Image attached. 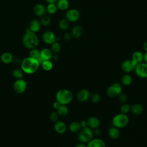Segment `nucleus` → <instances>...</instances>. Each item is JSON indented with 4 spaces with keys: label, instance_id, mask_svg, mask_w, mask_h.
<instances>
[{
    "label": "nucleus",
    "instance_id": "11",
    "mask_svg": "<svg viewBox=\"0 0 147 147\" xmlns=\"http://www.w3.org/2000/svg\"><path fill=\"white\" fill-rule=\"evenodd\" d=\"M136 64L131 59H127L123 61L121 64V68L126 74L130 73L134 70Z\"/></svg>",
    "mask_w": 147,
    "mask_h": 147
},
{
    "label": "nucleus",
    "instance_id": "36",
    "mask_svg": "<svg viewBox=\"0 0 147 147\" xmlns=\"http://www.w3.org/2000/svg\"><path fill=\"white\" fill-rule=\"evenodd\" d=\"M90 99L92 103H98L100 101V96L99 94H98L96 92H94V93H92L90 95Z\"/></svg>",
    "mask_w": 147,
    "mask_h": 147
},
{
    "label": "nucleus",
    "instance_id": "34",
    "mask_svg": "<svg viewBox=\"0 0 147 147\" xmlns=\"http://www.w3.org/2000/svg\"><path fill=\"white\" fill-rule=\"evenodd\" d=\"M51 50L52 52V53H53L55 54H57L61 50L60 44L57 41H56V42H53V44H51Z\"/></svg>",
    "mask_w": 147,
    "mask_h": 147
},
{
    "label": "nucleus",
    "instance_id": "32",
    "mask_svg": "<svg viewBox=\"0 0 147 147\" xmlns=\"http://www.w3.org/2000/svg\"><path fill=\"white\" fill-rule=\"evenodd\" d=\"M131 111V106L126 103H123L120 107V112L122 114H127Z\"/></svg>",
    "mask_w": 147,
    "mask_h": 147
},
{
    "label": "nucleus",
    "instance_id": "28",
    "mask_svg": "<svg viewBox=\"0 0 147 147\" xmlns=\"http://www.w3.org/2000/svg\"><path fill=\"white\" fill-rule=\"evenodd\" d=\"M69 26V22L65 18L61 19L59 22V27L61 30H65Z\"/></svg>",
    "mask_w": 147,
    "mask_h": 147
},
{
    "label": "nucleus",
    "instance_id": "18",
    "mask_svg": "<svg viewBox=\"0 0 147 147\" xmlns=\"http://www.w3.org/2000/svg\"><path fill=\"white\" fill-rule=\"evenodd\" d=\"M71 33L72 37L75 38H79L83 33V28L80 25H75L72 28Z\"/></svg>",
    "mask_w": 147,
    "mask_h": 147
},
{
    "label": "nucleus",
    "instance_id": "42",
    "mask_svg": "<svg viewBox=\"0 0 147 147\" xmlns=\"http://www.w3.org/2000/svg\"><path fill=\"white\" fill-rule=\"evenodd\" d=\"M80 125L82 126V127H86L87 126V121H85V120H82L80 122Z\"/></svg>",
    "mask_w": 147,
    "mask_h": 147
},
{
    "label": "nucleus",
    "instance_id": "44",
    "mask_svg": "<svg viewBox=\"0 0 147 147\" xmlns=\"http://www.w3.org/2000/svg\"><path fill=\"white\" fill-rule=\"evenodd\" d=\"M48 3H56L57 0H45Z\"/></svg>",
    "mask_w": 147,
    "mask_h": 147
},
{
    "label": "nucleus",
    "instance_id": "13",
    "mask_svg": "<svg viewBox=\"0 0 147 147\" xmlns=\"http://www.w3.org/2000/svg\"><path fill=\"white\" fill-rule=\"evenodd\" d=\"M90 95L91 94L88 90L86 88H82L77 92L76 98L79 101L81 102H84L90 99Z\"/></svg>",
    "mask_w": 147,
    "mask_h": 147
},
{
    "label": "nucleus",
    "instance_id": "39",
    "mask_svg": "<svg viewBox=\"0 0 147 147\" xmlns=\"http://www.w3.org/2000/svg\"><path fill=\"white\" fill-rule=\"evenodd\" d=\"M72 37V36L71 33H69V32H66L63 35V38L66 41H70L71 40Z\"/></svg>",
    "mask_w": 147,
    "mask_h": 147
},
{
    "label": "nucleus",
    "instance_id": "31",
    "mask_svg": "<svg viewBox=\"0 0 147 147\" xmlns=\"http://www.w3.org/2000/svg\"><path fill=\"white\" fill-rule=\"evenodd\" d=\"M12 76L16 80L22 79L24 76V72L22 71L21 69H14L12 72Z\"/></svg>",
    "mask_w": 147,
    "mask_h": 147
},
{
    "label": "nucleus",
    "instance_id": "37",
    "mask_svg": "<svg viewBox=\"0 0 147 147\" xmlns=\"http://www.w3.org/2000/svg\"><path fill=\"white\" fill-rule=\"evenodd\" d=\"M59 115L56 111H52L49 115V119L53 122H56L59 120Z\"/></svg>",
    "mask_w": 147,
    "mask_h": 147
},
{
    "label": "nucleus",
    "instance_id": "19",
    "mask_svg": "<svg viewBox=\"0 0 147 147\" xmlns=\"http://www.w3.org/2000/svg\"><path fill=\"white\" fill-rule=\"evenodd\" d=\"M131 60L136 65L144 61V53L139 51L134 52L131 56Z\"/></svg>",
    "mask_w": 147,
    "mask_h": 147
},
{
    "label": "nucleus",
    "instance_id": "16",
    "mask_svg": "<svg viewBox=\"0 0 147 147\" xmlns=\"http://www.w3.org/2000/svg\"><path fill=\"white\" fill-rule=\"evenodd\" d=\"M87 147H106L105 142L99 138H92L91 140L87 145Z\"/></svg>",
    "mask_w": 147,
    "mask_h": 147
},
{
    "label": "nucleus",
    "instance_id": "14",
    "mask_svg": "<svg viewBox=\"0 0 147 147\" xmlns=\"http://www.w3.org/2000/svg\"><path fill=\"white\" fill-rule=\"evenodd\" d=\"M53 128L55 131L57 133L61 134L65 133L67 129V126L63 121L58 120L57 121L55 122Z\"/></svg>",
    "mask_w": 147,
    "mask_h": 147
},
{
    "label": "nucleus",
    "instance_id": "6",
    "mask_svg": "<svg viewBox=\"0 0 147 147\" xmlns=\"http://www.w3.org/2000/svg\"><path fill=\"white\" fill-rule=\"evenodd\" d=\"M122 92V85L119 83H114L106 90V94L110 98L118 96Z\"/></svg>",
    "mask_w": 147,
    "mask_h": 147
},
{
    "label": "nucleus",
    "instance_id": "29",
    "mask_svg": "<svg viewBox=\"0 0 147 147\" xmlns=\"http://www.w3.org/2000/svg\"><path fill=\"white\" fill-rule=\"evenodd\" d=\"M58 9L56 5V3H48L46 7L47 12H48L50 14H55Z\"/></svg>",
    "mask_w": 147,
    "mask_h": 147
},
{
    "label": "nucleus",
    "instance_id": "41",
    "mask_svg": "<svg viewBox=\"0 0 147 147\" xmlns=\"http://www.w3.org/2000/svg\"><path fill=\"white\" fill-rule=\"evenodd\" d=\"M60 105H61V104H60L59 102H57V100H56L55 102H53L52 106H53V107L55 110H57V109L60 106Z\"/></svg>",
    "mask_w": 147,
    "mask_h": 147
},
{
    "label": "nucleus",
    "instance_id": "15",
    "mask_svg": "<svg viewBox=\"0 0 147 147\" xmlns=\"http://www.w3.org/2000/svg\"><path fill=\"white\" fill-rule=\"evenodd\" d=\"M87 126L91 129H95L98 128L100 125V120L96 117H90L87 120Z\"/></svg>",
    "mask_w": 147,
    "mask_h": 147
},
{
    "label": "nucleus",
    "instance_id": "9",
    "mask_svg": "<svg viewBox=\"0 0 147 147\" xmlns=\"http://www.w3.org/2000/svg\"><path fill=\"white\" fill-rule=\"evenodd\" d=\"M27 88V83L23 79H17L13 84V89L17 94L24 93Z\"/></svg>",
    "mask_w": 147,
    "mask_h": 147
},
{
    "label": "nucleus",
    "instance_id": "38",
    "mask_svg": "<svg viewBox=\"0 0 147 147\" xmlns=\"http://www.w3.org/2000/svg\"><path fill=\"white\" fill-rule=\"evenodd\" d=\"M118 96V100H119L120 102L122 103H126L127 100V96L124 93L120 94Z\"/></svg>",
    "mask_w": 147,
    "mask_h": 147
},
{
    "label": "nucleus",
    "instance_id": "33",
    "mask_svg": "<svg viewBox=\"0 0 147 147\" xmlns=\"http://www.w3.org/2000/svg\"><path fill=\"white\" fill-rule=\"evenodd\" d=\"M51 22V19L50 17L48 15H44L41 17V19L40 20V23L41 25L44 26H47L50 25Z\"/></svg>",
    "mask_w": 147,
    "mask_h": 147
},
{
    "label": "nucleus",
    "instance_id": "3",
    "mask_svg": "<svg viewBox=\"0 0 147 147\" xmlns=\"http://www.w3.org/2000/svg\"><path fill=\"white\" fill-rule=\"evenodd\" d=\"M73 98L72 92L66 88L60 89L56 94V100L61 105H67L72 101Z\"/></svg>",
    "mask_w": 147,
    "mask_h": 147
},
{
    "label": "nucleus",
    "instance_id": "7",
    "mask_svg": "<svg viewBox=\"0 0 147 147\" xmlns=\"http://www.w3.org/2000/svg\"><path fill=\"white\" fill-rule=\"evenodd\" d=\"M134 71L139 78L142 79L147 78V63L142 61L137 64Z\"/></svg>",
    "mask_w": 147,
    "mask_h": 147
},
{
    "label": "nucleus",
    "instance_id": "25",
    "mask_svg": "<svg viewBox=\"0 0 147 147\" xmlns=\"http://www.w3.org/2000/svg\"><path fill=\"white\" fill-rule=\"evenodd\" d=\"M68 129L71 132L76 133H78L80 130V129H82V126L79 122L73 121L69 123Z\"/></svg>",
    "mask_w": 147,
    "mask_h": 147
},
{
    "label": "nucleus",
    "instance_id": "10",
    "mask_svg": "<svg viewBox=\"0 0 147 147\" xmlns=\"http://www.w3.org/2000/svg\"><path fill=\"white\" fill-rule=\"evenodd\" d=\"M44 42L47 44H52L57 41V37L55 33L50 30L44 32L42 36Z\"/></svg>",
    "mask_w": 147,
    "mask_h": 147
},
{
    "label": "nucleus",
    "instance_id": "20",
    "mask_svg": "<svg viewBox=\"0 0 147 147\" xmlns=\"http://www.w3.org/2000/svg\"><path fill=\"white\" fill-rule=\"evenodd\" d=\"M108 134L111 139H114V140L117 139L120 136L119 129L114 126H112L109 129Z\"/></svg>",
    "mask_w": 147,
    "mask_h": 147
},
{
    "label": "nucleus",
    "instance_id": "24",
    "mask_svg": "<svg viewBox=\"0 0 147 147\" xmlns=\"http://www.w3.org/2000/svg\"><path fill=\"white\" fill-rule=\"evenodd\" d=\"M56 5L57 9L62 11L68 10L69 6V3L68 0H57Z\"/></svg>",
    "mask_w": 147,
    "mask_h": 147
},
{
    "label": "nucleus",
    "instance_id": "35",
    "mask_svg": "<svg viewBox=\"0 0 147 147\" xmlns=\"http://www.w3.org/2000/svg\"><path fill=\"white\" fill-rule=\"evenodd\" d=\"M29 56L38 60L40 57V51L36 48L32 49L29 52Z\"/></svg>",
    "mask_w": 147,
    "mask_h": 147
},
{
    "label": "nucleus",
    "instance_id": "46",
    "mask_svg": "<svg viewBox=\"0 0 147 147\" xmlns=\"http://www.w3.org/2000/svg\"><path fill=\"white\" fill-rule=\"evenodd\" d=\"M144 61L145 63H147V52H145L144 54Z\"/></svg>",
    "mask_w": 147,
    "mask_h": 147
},
{
    "label": "nucleus",
    "instance_id": "4",
    "mask_svg": "<svg viewBox=\"0 0 147 147\" xmlns=\"http://www.w3.org/2000/svg\"><path fill=\"white\" fill-rule=\"evenodd\" d=\"M129 122V118L127 114L119 113L114 115L112 119L113 126L118 128H124L128 125Z\"/></svg>",
    "mask_w": 147,
    "mask_h": 147
},
{
    "label": "nucleus",
    "instance_id": "43",
    "mask_svg": "<svg viewBox=\"0 0 147 147\" xmlns=\"http://www.w3.org/2000/svg\"><path fill=\"white\" fill-rule=\"evenodd\" d=\"M75 147H87L86 145H85V144L84 143H82V142H80L78 144H76Z\"/></svg>",
    "mask_w": 147,
    "mask_h": 147
},
{
    "label": "nucleus",
    "instance_id": "45",
    "mask_svg": "<svg viewBox=\"0 0 147 147\" xmlns=\"http://www.w3.org/2000/svg\"><path fill=\"white\" fill-rule=\"evenodd\" d=\"M143 49L145 52H147V41L145 42L143 44Z\"/></svg>",
    "mask_w": 147,
    "mask_h": 147
},
{
    "label": "nucleus",
    "instance_id": "5",
    "mask_svg": "<svg viewBox=\"0 0 147 147\" xmlns=\"http://www.w3.org/2000/svg\"><path fill=\"white\" fill-rule=\"evenodd\" d=\"M93 130L88 126L82 127L78 133V139L80 142L88 143L93 138Z\"/></svg>",
    "mask_w": 147,
    "mask_h": 147
},
{
    "label": "nucleus",
    "instance_id": "23",
    "mask_svg": "<svg viewBox=\"0 0 147 147\" xmlns=\"http://www.w3.org/2000/svg\"><path fill=\"white\" fill-rule=\"evenodd\" d=\"M41 24L40 21L37 20H33L32 21H30L29 28L32 32L34 33H36L40 31L41 29Z\"/></svg>",
    "mask_w": 147,
    "mask_h": 147
},
{
    "label": "nucleus",
    "instance_id": "8",
    "mask_svg": "<svg viewBox=\"0 0 147 147\" xmlns=\"http://www.w3.org/2000/svg\"><path fill=\"white\" fill-rule=\"evenodd\" d=\"M65 17L69 22H76L80 18V13L78 9H71L67 10Z\"/></svg>",
    "mask_w": 147,
    "mask_h": 147
},
{
    "label": "nucleus",
    "instance_id": "17",
    "mask_svg": "<svg viewBox=\"0 0 147 147\" xmlns=\"http://www.w3.org/2000/svg\"><path fill=\"white\" fill-rule=\"evenodd\" d=\"M33 12L36 16L42 17L44 16L47 12L46 7L42 3H37L33 7Z\"/></svg>",
    "mask_w": 147,
    "mask_h": 147
},
{
    "label": "nucleus",
    "instance_id": "27",
    "mask_svg": "<svg viewBox=\"0 0 147 147\" xmlns=\"http://www.w3.org/2000/svg\"><path fill=\"white\" fill-rule=\"evenodd\" d=\"M56 112L59 114V117H65L68 114L69 110L67 105H61L56 110Z\"/></svg>",
    "mask_w": 147,
    "mask_h": 147
},
{
    "label": "nucleus",
    "instance_id": "21",
    "mask_svg": "<svg viewBox=\"0 0 147 147\" xmlns=\"http://www.w3.org/2000/svg\"><path fill=\"white\" fill-rule=\"evenodd\" d=\"M1 60L4 64H10L13 60V56L11 53L9 52H4L1 56Z\"/></svg>",
    "mask_w": 147,
    "mask_h": 147
},
{
    "label": "nucleus",
    "instance_id": "12",
    "mask_svg": "<svg viewBox=\"0 0 147 147\" xmlns=\"http://www.w3.org/2000/svg\"><path fill=\"white\" fill-rule=\"evenodd\" d=\"M52 56L53 53L50 49L44 48L40 51V57L38 59L40 65L41 63L44 60H51L52 58Z\"/></svg>",
    "mask_w": 147,
    "mask_h": 147
},
{
    "label": "nucleus",
    "instance_id": "22",
    "mask_svg": "<svg viewBox=\"0 0 147 147\" xmlns=\"http://www.w3.org/2000/svg\"><path fill=\"white\" fill-rule=\"evenodd\" d=\"M144 110V106L140 103H134L131 106V111L134 115H141Z\"/></svg>",
    "mask_w": 147,
    "mask_h": 147
},
{
    "label": "nucleus",
    "instance_id": "26",
    "mask_svg": "<svg viewBox=\"0 0 147 147\" xmlns=\"http://www.w3.org/2000/svg\"><path fill=\"white\" fill-rule=\"evenodd\" d=\"M121 83L123 85L125 86H130L133 82V78L129 74H124L121 79Z\"/></svg>",
    "mask_w": 147,
    "mask_h": 147
},
{
    "label": "nucleus",
    "instance_id": "40",
    "mask_svg": "<svg viewBox=\"0 0 147 147\" xmlns=\"http://www.w3.org/2000/svg\"><path fill=\"white\" fill-rule=\"evenodd\" d=\"M101 130L100 129L98 128H96V129H94V131H93V134L94 135H95L96 137H99L101 135Z\"/></svg>",
    "mask_w": 147,
    "mask_h": 147
},
{
    "label": "nucleus",
    "instance_id": "2",
    "mask_svg": "<svg viewBox=\"0 0 147 147\" xmlns=\"http://www.w3.org/2000/svg\"><path fill=\"white\" fill-rule=\"evenodd\" d=\"M24 46L29 49L36 48L39 44V39L36 33L32 31L25 32L22 40Z\"/></svg>",
    "mask_w": 147,
    "mask_h": 147
},
{
    "label": "nucleus",
    "instance_id": "1",
    "mask_svg": "<svg viewBox=\"0 0 147 147\" xmlns=\"http://www.w3.org/2000/svg\"><path fill=\"white\" fill-rule=\"evenodd\" d=\"M40 63L37 59L30 56L25 57L21 63V69L26 74H33L38 69Z\"/></svg>",
    "mask_w": 147,
    "mask_h": 147
},
{
    "label": "nucleus",
    "instance_id": "30",
    "mask_svg": "<svg viewBox=\"0 0 147 147\" xmlns=\"http://www.w3.org/2000/svg\"><path fill=\"white\" fill-rule=\"evenodd\" d=\"M41 65L42 69L46 71L51 70L53 66V63L51 60H44L41 63Z\"/></svg>",
    "mask_w": 147,
    "mask_h": 147
}]
</instances>
